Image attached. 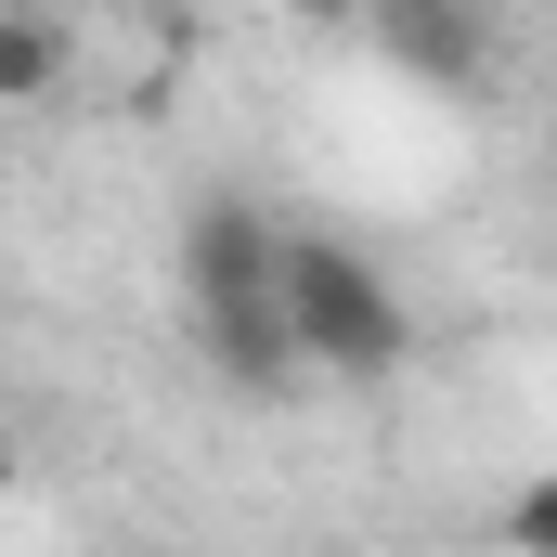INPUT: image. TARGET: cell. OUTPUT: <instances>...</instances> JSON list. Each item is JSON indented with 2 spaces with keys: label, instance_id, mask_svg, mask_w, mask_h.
<instances>
[{
  "label": "cell",
  "instance_id": "obj_1",
  "mask_svg": "<svg viewBox=\"0 0 557 557\" xmlns=\"http://www.w3.org/2000/svg\"><path fill=\"white\" fill-rule=\"evenodd\" d=\"M285 337H298V376H350V389H376V376H403V350H416V311H403V285L376 247H350V234H285Z\"/></svg>",
  "mask_w": 557,
  "mask_h": 557
},
{
  "label": "cell",
  "instance_id": "obj_2",
  "mask_svg": "<svg viewBox=\"0 0 557 557\" xmlns=\"http://www.w3.org/2000/svg\"><path fill=\"white\" fill-rule=\"evenodd\" d=\"M273 273H285V221L260 208V195H195L182 208V298L195 311H247V298H273Z\"/></svg>",
  "mask_w": 557,
  "mask_h": 557
},
{
  "label": "cell",
  "instance_id": "obj_3",
  "mask_svg": "<svg viewBox=\"0 0 557 557\" xmlns=\"http://www.w3.org/2000/svg\"><path fill=\"white\" fill-rule=\"evenodd\" d=\"M363 52L403 65L428 91H480L493 78V13H454V0H376L363 13Z\"/></svg>",
  "mask_w": 557,
  "mask_h": 557
},
{
  "label": "cell",
  "instance_id": "obj_4",
  "mask_svg": "<svg viewBox=\"0 0 557 557\" xmlns=\"http://www.w3.org/2000/svg\"><path fill=\"white\" fill-rule=\"evenodd\" d=\"M195 350H208V376H221V389H247V403L298 389V337H285V298H247V311H195Z\"/></svg>",
  "mask_w": 557,
  "mask_h": 557
},
{
  "label": "cell",
  "instance_id": "obj_5",
  "mask_svg": "<svg viewBox=\"0 0 557 557\" xmlns=\"http://www.w3.org/2000/svg\"><path fill=\"white\" fill-rule=\"evenodd\" d=\"M78 78V26L65 13H0V104H52Z\"/></svg>",
  "mask_w": 557,
  "mask_h": 557
},
{
  "label": "cell",
  "instance_id": "obj_6",
  "mask_svg": "<svg viewBox=\"0 0 557 557\" xmlns=\"http://www.w3.org/2000/svg\"><path fill=\"white\" fill-rule=\"evenodd\" d=\"M506 545H519V557H557V467L506 493Z\"/></svg>",
  "mask_w": 557,
  "mask_h": 557
}]
</instances>
